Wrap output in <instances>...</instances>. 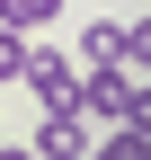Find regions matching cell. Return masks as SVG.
Segmentation results:
<instances>
[{"mask_svg": "<svg viewBox=\"0 0 151 160\" xmlns=\"http://www.w3.org/2000/svg\"><path fill=\"white\" fill-rule=\"evenodd\" d=\"M18 80H27L36 107H80V53H62V45H36V36H27Z\"/></svg>", "mask_w": 151, "mask_h": 160, "instance_id": "1", "label": "cell"}, {"mask_svg": "<svg viewBox=\"0 0 151 160\" xmlns=\"http://www.w3.org/2000/svg\"><path fill=\"white\" fill-rule=\"evenodd\" d=\"M27 142H36V160H89V142H98V133H89L80 107H45V125H36Z\"/></svg>", "mask_w": 151, "mask_h": 160, "instance_id": "2", "label": "cell"}, {"mask_svg": "<svg viewBox=\"0 0 151 160\" xmlns=\"http://www.w3.org/2000/svg\"><path fill=\"white\" fill-rule=\"evenodd\" d=\"M62 9H71V0H0V27H9V36H45Z\"/></svg>", "mask_w": 151, "mask_h": 160, "instance_id": "3", "label": "cell"}, {"mask_svg": "<svg viewBox=\"0 0 151 160\" xmlns=\"http://www.w3.org/2000/svg\"><path fill=\"white\" fill-rule=\"evenodd\" d=\"M116 45H124V18L89 9V27H80V71H89V62H116Z\"/></svg>", "mask_w": 151, "mask_h": 160, "instance_id": "4", "label": "cell"}, {"mask_svg": "<svg viewBox=\"0 0 151 160\" xmlns=\"http://www.w3.org/2000/svg\"><path fill=\"white\" fill-rule=\"evenodd\" d=\"M142 151H151V133H134V125H107L89 142V160H142Z\"/></svg>", "mask_w": 151, "mask_h": 160, "instance_id": "5", "label": "cell"}, {"mask_svg": "<svg viewBox=\"0 0 151 160\" xmlns=\"http://www.w3.org/2000/svg\"><path fill=\"white\" fill-rule=\"evenodd\" d=\"M116 62L134 71V80H151V18H134V27H124V45H116Z\"/></svg>", "mask_w": 151, "mask_h": 160, "instance_id": "6", "label": "cell"}, {"mask_svg": "<svg viewBox=\"0 0 151 160\" xmlns=\"http://www.w3.org/2000/svg\"><path fill=\"white\" fill-rule=\"evenodd\" d=\"M124 125L151 133V80H134V89H124Z\"/></svg>", "mask_w": 151, "mask_h": 160, "instance_id": "7", "label": "cell"}, {"mask_svg": "<svg viewBox=\"0 0 151 160\" xmlns=\"http://www.w3.org/2000/svg\"><path fill=\"white\" fill-rule=\"evenodd\" d=\"M18 62H27V36H9V27H0V80H18Z\"/></svg>", "mask_w": 151, "mask_h": 160, "instance_id": "8", "label": "cell"}, {"mask_svg": "<svg viewBox=\"0 0 151 160\" xmlns=\"http://www.w3.org/2000/svg\"><path fill=\"white\" fill-rule=\"evenodd\" d=\"M0 160H36V142H9V133H0Z\"/></svg>", "mask_w": 151, "mask_h": 160, "instance_id": "9", "label": "cell"}, {"mask_svg": "<svg viewBox=\"0 0 151 160\" xmlns=\"http://www.w3.org/2000/svg\"><path fill=\"white\" fill-rule=\"evenodd\" d=\"M142 160H151V151H142Z\"/></svg>", "mask_w": 151, "mask_h": 160, "instance_id": "10", "label": "cell"}]
</instances>
